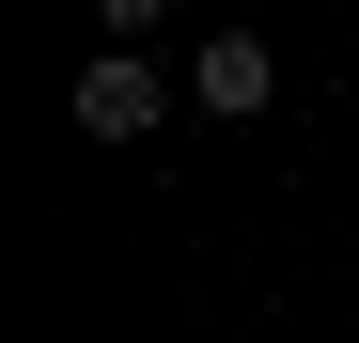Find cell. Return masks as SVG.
<instances>
[{"mask_svg": "<svg viewBox=\"0 0 359 343\" xmlns=\"http://www.w3.org/2000/svg\"><path fill=\"white\" fill-rule=\"evenodd\" d=\"M188 94L219 109V125H250V109L281 94V63H266V47H250V31H203V63H188Z\"/></svg>", "mask_w": 359, "mask_h": 343, "instance_id": "2", "label": "cell"}, {"mask_svg": "<svg viewBox=\"0 0 359 343\" xmlns=\"http://www.w3.org/2000/svg\"><path fill=\"white\" fill-rule=\"evenodd\" d=\"M79 125H94V141H156V78H141V47H94V63H79Z\"/></svg>", "mask_w": 359, "mask_h": 343, "instance_id": "1", "label": "cell"}]
</instances>
